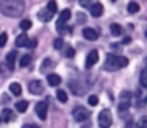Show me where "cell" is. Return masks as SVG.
Returning <instances> with one entry per match:
<instances>
[{
  "label": "cell",
  "instance_id": "obj_1",
  "mask_svg": "<svg viewBox=\"0 0 147 128\" xmlns=\"http://www.w3.org/2000/svg\"><path fill=\"white\" fill-rule=\"evenodd\" d=\"M25 12V3L21 0H0V13L7 16H20Z\"/></svg>",
  "mask_w": 147,
  "mask_h": 128
},
{
  "label": "cell",
  "instance_id": "obj_2",
  "mask_svg": "<svg viewBox=\"0 0 147 128\" xmlns=\"http://www.w3.org/2000/svg\"><path fill=\"white\" fill-rule=\"evenodd\" d=\"M127 58L124 56H116V54H106V61H105V69L108 71H118L121 67L127 66Z\"/></svg>",
  "mask_w": 147,
  "mask_h": 128
},
{
  "label": "cell",
  "instance_id": "obj_3",
  "mask_svg": "<svg viewBox=\"0 0 147 128\" xmlns=\"http://www.w3.org/2000/svg\"><path fill=\"white\" fill-rule=\"evenodd\" d=\"M111 123H113V117H111V112L110 110H101L100 115H98V125L100 128H110Z\"/></svg>",
  "mask_w": 147,
  "mask_h": 128
},
{
  "label": "cell",
  "instance_id": "obj_4",
  "mask_svg": "<svg viewBox=\"0 0 147 128\" xmlns=\"http://www.w3.org/2000/svg\"><path fill=\"white\" fill-rule=\"evenodd\" d=\"M72 115H74V120H75V122H85V120L90 117V112L85 107H75Z\"/></svg>",
  "mask_w": 147,
  "mask_h": 128
},
{
  "label": "cell",
  "instance_id": "obj_5",
  "mask_svg": "<svg viewBox=\"0 0 147 128\" xmlns=\"http://www.w3.org/2000/svg\"><path fill=\"white\" fill-rule=\"evenodd\" d=\"M129 107H131V92H123L121 94V102H119V105H118V110L121 113H124V112H127Z\"/></svg>",
  "mask_w": 147,
  "mask_h": 128
},
{
  "label": "cell",
  "instance_id": "obj_6",
  "mask_svg": "<svg viewBox=\"0 0 147 128\" xmlns=\"http://www.w3.org/2000/svg\"><path fill=\"white\" fill-rule=\"evenodd\" d=\"M98 58H100L98 51H96V49H92V51L88 53V56H87V59H85V67H87V69L93 67L95 64L98 63Z\"/></svg>",
  "mask_w": 147,
  "mask_h": 128
},
{
  "label": "cell",
  "instance_id": "obj_7",
  "mask_svg": "<svg viewBox=\"0 0 147 128\" xmlns=\"http://www.w3.org/2000/svg\"><path fill=\"white\" fill-rule=\"evenodd\" d=\"M28 89H30V92L33 95H39V94L44 92V85H42L41 80H31L30 85H28Z\"/></svg>",
  "mask_w": 147,
  "mask_h": 128
},
{
  "label": "cell",
  "instance_id": "obj_8",
  "mask_svg": "<svg viewBox=\"0 0 147 128\" xmlns=\"http://www.w3.org/2000/svg\"><path fill=\"white\" fill-rule=\"evenodd\" d=\"M34 110H36L38 117L41 118V120H46V117H47V100L38 102L36 107H34Z\"/></svg>",
  "mask_w": 147,
  "mask_h": 128
},
{
  "label": "cell",
  "instance_id": "obj_9",
  "mask_svg": "<svg viewBox=\"0 0 147 128\" xmlns=\"http://www.w3.org/2000/svg\"><path fill=\"white\" fill-rule=\"evenodd\" d=\"M85 39H88V41H95V39H98V31L95 30V28H85L84 31H82Z\"/></svg>",
  "mask_w": 147,
  "mask_h": 128
},
{
  "label": "cell",
  "instance_id": "obj_10",
  "mask_svg": "<svg viewBox=\"0 0 147 128\" xmlns=\"http://www.w3.org/2000/svg\"><path fill=\"white\" fill-rule=\"evenodd\" d=\"M15 63H16V51H10V53L7 54L5 66H7L10 71H13V69H15Z\"/></svg>",
  "mask_w": 147,
  "mask_h": 128
},
{
  "label": "cell",
  "instance_id": "obj_11",
  "mask_svg": "<svg viewBox=\"0 0 147 128\" xmlns=\"http://www.w3.org/2000/svg\"><path fill=\"white\" fill-rule=\"evenodd\" d=\"M70 91L75 94V95H82V94H85V91H87V87H85L84 84H80V82H70Z\"/></svg>",
  "mask_w": 147,
  "mask_h": 128
},
{
  "label": "cell",
  "instance_id": "obj_12",
  "mask_svg": "<svg viewBox=\"0 0 147 128\" xmlns=\"http://www.w3.org/2000/svg\"><path fill=\"white\" fill-rule=\"evenodd\" d=\"M69 18H70V10H69V8H65V10L61 12L59 20H57V28L59 27H65V23L69 21Z\"/></svg>",
  "mask_w": 147,
  "mask_h": 128
},
{
  "label": "cell",
  "instance_id": "obj_13",
  "mask_svg": "<svg viewBox=\"0 0 147 128\" xmlns=\"http://www.w3.org/2000/svg\"><path fill=\"white\" fill-rule=\"evenodd\" d=\"M90 13L92 16H101L103 15V5H101L100 2H95L90 5Z\"/></svg>",
  "mask_w": 147,
  "mask_h": 128
},
{
  "label": "cell",
  "instance_id": "obj_14",
  "mask_svg": "<svg viewBox=\"0 0 147 128\" xmlns=\"http://www.w3.org/2000/svg\"><path fill=\"white\" fill-rule=\"evenodd\" d=\"M47 84L51 87H57L61 84V76L59 74H47Z\"/></svg>",
  "mask_w": 147,
  "mask_h": 128
},
{
  "label": "cell",
  "instance_id": "obj_15",
  "mask_svg": "<svg viewBox=\"0 0 147 128\" xmlns=\"http://www.w3.org/2000/svg\"><path fill=\"white\" fill-rule=\"evenodd\" d=\"M38 18H39L41 21H49L51 18H53V13H51L49 10H46V8H42V10L38 13Z\"/></svg>",
  "mask_w": 147,
  "mask_h": 128
},
{
  "label": "cell",
  "instance_id": "obj_16",
  "mask_svg": "<svg viewBox=\"0 0 147 128\" xmlns=\"http://www.w3.org/2000/svg\"><path fill=\"white\" fill-rule=\"evenodd\" d=\"M26 43H28V36L26 35H20V36L16 38V48H26Z\"/></svg>",
  "mask_w": 147,
  "mask_h": 128
},
{
  "label": "cell",
  "instance_id": "obj_17",
  "mask_svg": "<svg viewBox=\"0 0 147 128\" xmlns=\"http://www.w3.org/2000/svg\"><path fill=\"white\" fill-rule=\"evenodd\" d=\"M110 30L115 36H121V35H123V28H121V25H118V23H111Z\"/></svg>",
  "mask_w": 147,
  "mask_h": 128
},
{
  "label": "cell",
  "instance_id": "obj_18",
  "mask_svg": "<svg viewBox=\"0 0 147 128\" xmlns=\"http://www.w3.org/2000/svg\"><path fill=\"white\" fill-rule=\"evenodd\" d=\"M10 92L13 95H21V85L18 82H11L10 84Z\"/></svg>",
  "mask_w": 147,
  "mask_h": 128
},
{
  "label": "cell",
  "instance_id": "obj_19",
  "mask_svg": "<svg viewBox=\"0 0 147 128\" xmlns=\"http://www.w3.org/2000/svg\"><path fill=\"white\" fill-rule=\"evenodd\" d=\"M2 120H3V122H10L11 118H13V112H11V110H8V108H5V110H3V112H2Z\"/></svg>",
  "mask_w": 147,
  "mask_h": 128
},
{
  "label": "cell",
  "instance_id": "obj_20",
  "mask_svg": "<svg viewBox=\"0 0 147 128\" xmlns=\"http://www.w3.org/2000/svg\"><path fill=\"white\" fill-rule=\"evenodd\" d=\"M127 12L129 13H137L139 12V3L137 2H129L127 3Z\"/></svg>",
  "mask_w": 147,
  "mask_h": 128
},
{
  "label": "cell",
  "instance_id": "obj_21",
  "mask_svg": "<svg viewBox=\"0 0 147 128\" xmlns=\"http://www.w3.org/2000/svg\"><path fill=\"white\" fill-rule=\"evenodd\" d=\"M28 108V102L26 100H20V102H16V110H18V112H25V110H26Z\"/></svg>",
  "mask_w": 147,
  "mask_h": 128
},
{
  "label": "cell",
  "instance_id": "obj_22",
  "mask_svg": "<svg viewBox=\"0 0 147 128\" xmlns=\"http://www.w3.org/2000/svg\"><path fill=\"white\" fill-rule=\"evenodd\" d=\"M30 63H31V56H30V54H25V56L20 59V66L21 67H26Z\"/></svg>",
  "mask_w": 147,
  "mask_h": 128
},
{
  "label": "cell",
  "instance_id": "obj_23",
  "mask_svg": "<svg viewBox=\"0 0 147 128\" xmlns=\"http://www.w3.org/2000/svg\"><path fill=\"white\" fill-rule=\"evenodd\" d=\"M31 20H21L20 21V28L21 30H23V31H26V30H30V28H31Z\"/></svg>",
  "mask_w": 147,
  "mask_h": 128
},
{
  "label": "cell",
  "instance_id": "obj_24",
  "mask_svg": "<svg viewBox=\"0 0 147 128\" xmlns=\"http://www.w3.org/2000/svg\"><path fill=\"white\" fill-rule=\"evenodd\" d=\"M56 95H57L59 102H62V103H65V102H67V94H65L64 91H61V89H59V91L56 92Z\"/></svg>",
  "mask_w": 147,
  "mask_h": 128
},
{
  "label": "cell",
  "instance_id": "obj_25",
  "mask_svg": "<svg viewBox=\"0 0 147 128\" xmlns=\"http://www.w3.org/2000/svg\"><path fill=\"white\" fill-rule=\"evenodd\" d=\"M46 10H49L51 12V13H56V12H57V3H56V2H54V0H51V2H49V3H47V7H46Z\"/></svg>",
  "mask_w": 147,
  "mask_h": 128
},
{
  "label": "cell",
  "instance_id": "obj_26",
  "mask_svg": "<svg viewBox=\"0 0 147 128\" xmlns=\"http://www.w3.org/2000/svg\"><path fill=\"white\" fill-rule=\"evenodd\" d=\"M53 46L56 49H62L64 48V39H62V38H56V39L53 41Z\"/></svg>",
  "mask_w": 147,
  "mask_h": 128
},
{
  "label": "cell",
  "instance_id": "obj_27",
  "mask_svg": "<svg viewBox=\"0 0 147 128\" xmlns=\"http://www.w3.org/2000/svg\"><path fill=\"white\" fill-rule=\"evenodd\" d=\"M139 80H141L142 87H147V69H144L141 72V79H139Z\"/></svg>",
  "mask_w": 147,
  "mask_h": 128
},
{
  "label": "cell",
  "instance_id": "obj_28",
  "mask_svg": "<svg viewBox=\"0 0 147 128\" xmlns=\"http://www.w3.org/2000/svg\"><path fill=\"white\" fill-rule=\"evenodd\" d=\"M51 66H53V59L46 58L44 61H42V64H41V71H46L47 67H51Z\"/></svg>",
  "mask_w": 147,
  "mask_h": 128
},
{
  "label": "cell",
  "instance_id": "obj_29",
  "mask_svg": "<svg viewBox=\"0 0 147 128\" xmlns=\"http://www.w3.org/2000/svg\"><path fill=\"white\" fill-rule=\"evenodd\" d=\"M7 41H8V35H7V33H2V35H0V48H3L7 44Z\"/></svg>",
  "mask_w": 147,
  "mask_h": 128
},
{
  "label": "cell",
  "instance_id": "obj_30",
  "mask_svg": "<svg viewBox=\"0 0 147 128\" xmlns=\"http://www.w3.org/2000/svg\"><path fill=\"white\" fill-rule=\"evenodd\" d=\"M137 128H147V117L146 115L141 117V120H139V123H137Z\"/></svg>",
  "mask_w": 147,
  "mask_h": 128
},
{
  "label": "cell",
  "instance_id": "obj_31",
  "mask_svg": "<svg viewBox=\"0 0 147 128\" xmlns=\"http://www.w3.org/2000/svg\"><path fill=\"white\" fill-rule=\"evenodd\" d=\"M88 103H90L92 107L98 105V97H96V95H90V97H88Z\"/></svg>",
  "mask_w": 147,
  "mask_h": 128
},
{
  "label": "cell",
  "instance_id": "obj_32",
  "mask_svg": "<svg viewBox=\"0 0 147 128\" xmlns=\"http://www.w3.org/2000/svg\"><path fill=\"white\" fill-rule=\"evenodd\" d=\"M77 20H79V23H85V21H87V15L82 13V12H79V13H77Z\"/></svg>",
  "mask_w": 147,
  "mask_h": 128
},
{
  "label": "cell",
  "instance_id": "obj_33",
  "mask_svg": "<svg viewBox=\"0 0 147 128\" xmlns=\"http://www.w3.org/2000/svg\"><path fill=\"white\" fill-rule=\"evenodd\" d=\"M57 31L59 33H67V35H69V33H72V28H70V27H59Z\"/></svg>",
  "mask_w": 147,
  "mask_h": 128
},
{
  "label": "cell",
  "instance_id": "obj_34",
  "mask_svg": "<svg viewBox=\"0 0 147 128\" xmlns=\"http://www.w3.org/2000/svg\"><path fill=\"white\" fill-rule=\"evenodd\" d=\"M65 56H67V58H74V56H75V49L69 46V48L65 49Z\"/></svg>",
  "mask_w": 147,
  "mask_h": 128
},
{
  "label": "cell",
  "instance_id": "obj_35",
  "mask_svg": "<svg viewBox=\"0 0 147 128\" xmlns=\"http://www.w3.org/2000/svg\"><path fill=\"white\" fill-rule=\"evenodd\" d=\"M92 2H93V0H79L80 7H90L92 5Z\"/></svg>",
  "mask_w": 147,
  "mask_h": 128
},
{
  "label": "cell",
  "instance_id": "obj_36",
  "mask_svg": "<svg viewBox=\"0 0 147 128\" xmlns=\"http://www.w3.org/2000/svg\"><path fill=\"white\" fill-rule=\"evenodd\" d=\"M38 44V41L36 39H28V43H26V48H34Z\"/></svg>",
  "mask_w": 147,
  "mask_h": 128
},
{
  "label": "cell",
  "instance_id": "obj_37",
  "mask_svg": "<svg viewBox=\"0 0 147 128\" xmlns=\"http://www.w3.org/2000/svg\"><path fill=\"white\" fill-rule=\"evenodd\" d=\"M126 128H137V123H134L132 120H127V123H126Z\"/></svg>",
  "mask_w": 147,
  "mask_h": 128
},
{
  "label": "cell",
  "instance_id": "obj_38",
  "mask_svg": "<svg viewBox=\"0 0 147 128\" xmlns=\"http://www.w3.org/2000/svg\"><path fill=\"white\" fill-rule=\"evenodd\" d=\"M23 128H41V127H38L34 123H26V125H23Z\"/></svg>",
  "mask_w": 147,
  "mask_h": 128
},
{
  "label": "cell",
  "instance_id": "obj_39",
  "mask_svg": "<svg viewBox=\"0 0 147 128\" xmlns=\"http://www.w3.org/2000/svg\"><path fill=\"white\" fill-rule=\"evenodd\" d=\"M2 102H3V103L10 102V97H8V95H3V97H2Z\"/></svg>",
  "mask_w": 147,
  "mask_h": 128
},
{
  "label": "cell",
  "instance_id": "obj_40",
  "mask_svg": "<svg viewBox=\"0 0 147 128\" xmlns=\"http://www.w3.org/2000/svg\"><path fill=\"white\" fill-rule=\"evenodd\" d=\"M111 48H113V49H119V44H116V43H113V44H111Z\"/></svg>",
  "mask_w": 147,
  "mask_h": 128
},
{
  "label": "cell",
  "instance_id": "obj_41",
  "mask_svg": "<svg viewBox=\"0 0 147 128\" xmlns=\"http://www.w3.org/2000/svg\"><path fill=\"white\" fill-rule=\"evenodd\" d=\"M2 72H3V64H0V76H2Z\"/></svg>",
  "mask_w": 147,
  "mask_h": 128
},
{
  "label": "cell",
  "instance_id": "obj_42",
  "mask_svg": "<svg viewBox=\"0 0 147 128\" xmlns=\"http://www.w3.org/2000/svg\"><path fill=\"white\" fill-rule=\"evenodd\" d=\"M146 36H147V30H146Z\"/></svg>",
  "mask_w": 147,
  "mask_h": 128
},
{
  "label": "cell",
  "instance_id": "obj_43",
  "mask_svg": "<svg viewBox=\"0 0 147 128\" xmlns=\"http://www.w3.org/2000/svg\"><path fill=\"white\" fill-rule=\"evenodd\" d=\"M146 100H147V97H146Z\"/></svg>",
  "mask_w": 147,
  "mask_h": 128
},
{
  "label": "cell",
  "instance_id": "obj_44",
  "mask_svg": "<svg viewBox=\"0 0 147 128\" xmlns=\"http://www.w3.org/2000/svg\"><path fill=\"white\" fill-rule=\"evenodd\" d=\"M0 120H2V118H0Z\"/></svg>",
  "mask_w": 147,
  "mask_h": 128
}]
</instances>
